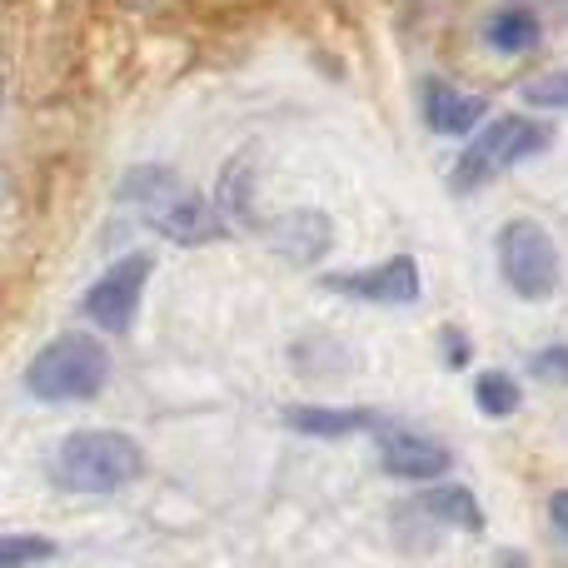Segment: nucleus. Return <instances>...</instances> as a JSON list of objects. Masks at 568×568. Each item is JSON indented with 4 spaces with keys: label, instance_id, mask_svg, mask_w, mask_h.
Instances as JSON below:
<instances>
[{
    "label": "nucleus",
    "instance_id": "nucleus-1",
    "mask_svg": "<svg viewBox=\"0 0 568 568\" xmlns=\"http://www.w3.org/2000/svg\"><path fill=\"white\" fill-rule=\"evenodd\" d=\"M120 200L135 205L140 215H145V225L160 230L165 240H175V245H205V240L225 235V220H220L225 210L210 205L200 190L180 185V175H170V170H160V165L130 170V175L120 180Z\"/></svg>",
    "mask_w": 568,
    "mask_h": 568
},
{
    "label": "nucleus",
    "instance_id": "nucleus-2",
    "mask_svg": "<svg viewBox=\"0 0 568 568\" xmlns=\"http://www.w3.org/2000/svg\"><path fill=\"white\" fill-rule=\"evenodd\" d=\"M140 469H145V449L120 429H80L60 439L50 459V479L65 494H115L135 484Z\"/></svg>",
    "mask_w": 568,
    "mask_h": 568
},
{
    "label": "nucleus",
    "instance_id": "nucleus-3",
    "mask_svg": "<svg viewBox=\"0 0 568 568\" xmlns=\"http://www.w3.org/2000/svg\"><path fill=\"white\" fill-rule=\"evenodd\" d=\"M110 379V354L95 334H60L45 349L30 359L26 369V389L45 404H75V399H95Z\"/></svg>",
    "mask_w": 568,
    "mask_h": 568
},
{
    "label": "nucleus",
    "instance_id": "nucleus-4",
    "mask_svg": "<svg viewBox=\"0 0 568 568\" xmlns=\"http://www.w3.org/2000/svg\"><path fill=\"white\" fill-rule=\"evenodd\" d=\"M554 130L544 125V120H529V115H499L484 135L469 140V150L459 155V165H454V180L449 185L459 190V195H469V190H479L484 180H494L499 170H514L519 160L539 155L544 145H549Z\"/></svg>",
    "mask_w": 568,
    "mask_h": 568
},
{
    "label": "nucleus",
    "instance_id": "nucleus-5",
    "mask_svg": "<svg viewBox=\"0 0 568 568\" xmlns=\"http://www.w3.org/2000/svg\"><path fill=\"white\" fill-rule=\"evenodd\" d=\"M499 270L519 300H549L559 290V245L534 220H509L499 230Z\"/></svg>",
    "mask_w": 568,
    "mask_h": 568
},
{
    "label": "nucleus",
    "instance_id": "nucleus-6",
    "mask_svg": "<svg viewBox=\"0 0 568 568\" xmlns=\"http://www.w3.org/2000/svg\"><path fill=\"white\" fill-rule=\"evenodd\" d=\"M155 275V255H125L105 270L95 284L85 290V314L100 324L105 334H125L135 324L140 310V294H145V280Z\"/></svg>",
    "mask_w": 568,
    "mask_h": 568
},
{
    "label": "nucleus",
    "instance_id": "nucleus-7",
    "mask_svg": "<svg viewBox=\"0 0 568 568\" xmlns=\"http://www.w3.org/2000/svg\"><path fill=\"white\" fill-rule=\"evenodd\" d=\"M329 294H354V300H369V304H414L424 294L419 265L409 255H394L374 270H354V275H329L324 280Z\"/></svg>",
    "mask_w": 568,
    "mask_h": 568
},
{
    "label": "nucleus",
    "instance_id": "nucleus-8",
    "mask_svg": "<svg viewBox=\"0 0 568 568\" xmlns=\"http://www.w3.org/2000/svg\"><path fill=\"white\" fill-rule=\"evenodd\" d=\"M374 434H379V464L394 474V479H439L444 469H449V449H444L439 439H424V434L414 429H394V424H374Z\"/></svg>",
    "mask_w": 568,
    "mask_h": 568
},
{
    "label": "nucleus",
    "instance_id": "nucleus-9",
    "mask_svg": "<svg viewBox=\"0 0 568 568\" xmlns=\"http://www.w3.org/2000/svg\"><path fill=\"white\" fill-rule=\"evenodd\" d=\"M424 95V125L444 140H459V135H474V125L484 120V100L479 95H464V90L444 85V80H424L419 85Z\"/></svg>",
    "mask_w": 568,
    "mask_h": 568
},
{
    "label": "nucleus",
    "instance_id": "nucleus-10",
    "mask_svg": "<svg viewBox=\"0 0 568 568\" xmlns=\"http://www.w3.org/2000/svg\"><path fill=\"white\" fill-rule=\"evenodd\" d=\"M284 424L300 434H314V439H344V434H359L374 429L379 414L374 409H324V404H294L284 409Z\"/></svg>",
    "mask_w": 568,
    "mask_h": 568
},
{
    "label": "nucleus",
    "instance_id": "nucleus-11",
    "mask_svg": "<svg viewBox=\"0 0 568 568\" xmlns=\"http://www.w3.org/2000/svg\"><path fill=\"white\" fill-rule=\"evenodd\" d=\"M324 245H329V220L320 210H294L275 225V250L290 260H314L324 255Z\"/></svg>",
    "mask_w": 568,
    "mask_h": 568
},
{
    "label": "nucleus",
    "instance_id": "nucleus-12",
    "mask_svg": "<svg viewBox=\"0 0 568 568\" xmlns=\"http://www.w3.org/2000/svg\"><path fill=\"white\" fill-rule=\"evenodd\" d=\"M419 504H424V514H429V519H439V524H454V529H469V534L484 529L479 499H474L464 484H444V489L419 494Z\"/></svg>",
    "mask_w": 568,
    "mask_h": 568
},
{
    "label": "nucleus",
    "instance_id": "nucleus-13",
    "mask_svg": "<svg viewBox=\"0 0 568 568\" xmlns=\"http://www.w3.org/2000/svg\"><path fill=\"white\" fill-rule=\"evenodd\" d=\"M484 36H489L494 50H504V55H519V50L539 45V20H534L529 10H499V16L484 26Z\"/></svg>",
    "mask_w": 568,
    "mask_h": 568
},
{
    "label": "nucleus",
    "instance_id": "nucleus-14",
    "mask_svg": "<svg viewBox=\"0 0 568 568\" xmlns=\"http://www.w3.org/2000/svg\"><path fill=\"white\" fill-rule=\"evenodd\" d=\"M519 399H524L519 384L499 369L479 374V384H474V404H479V414H489V419H509V414L519 409Z\"/></svg>",
    "mask_w": 568,
    "mask_h": 568
},
{
    "label": "nucleus",
    "instance_id": "nucleus-15",
    "mask_svg": "<svg viewBox=\"0 0 568 568\" xmlns=\"http://www.w3.org/2000/svg\"><path fill=\"white\" fill-rule=\"evenodd\" d=\"M55 544L36 534H0V564H50Z\"/></svg>",
    "mask_w": 568,
    "mask_h": 568
},
{
    "label": "nucleus",
    "instance_id": "nucleus-16",
    "mask_svg": "<svg viewBox=\"0 0 568 568\" xmlns=\"http://www.w3.org/2000/svg\"><path fill=\"white\" fill-rule=\"evenodd\" d=\"M524 100L539 110H564L568 105V70H549V75L529 80V85H524Z\"/></svg>",
    "mask_w": 568,
    "mask_h": 568
},
{
    "label": "nucleus",
    "instance_id": "nucleus-17",
    "mask_svg": "<svg viewBox=\"0 0 568 568\" xmlns=\"http://www.w3.org/2000/svg\"><path fill=\"white\" fill-rule=\"evenodd\" d=\"M534 374L549 384H568V349L559 344V349H539L534 354Z\"/></svg>",
    "mask_w": 568,
    "mask_h": 568
},
{
    "label": "nucleus",
    "instance_id": "nucleus-18",
    "mask_svg": "<svg viewBox=\"0 0 568 568\" xmlns=\"http://www.w3.org/2000/svg\"><path fill=\"white\" fill-rule=\"evenodd\" d=\"M464 359H469V339H464L459 329H444V364H454V369H459Z\"/></svg>",
    "mask_w": 568,
    "mask_h": 568
},
{
    "label": "nucleus",
    "instance_id": "nucleus-19",
    "mask_svg": "<svg viewBox=\"0 0 568 568\" xmlns=\"http://www.w3.org/2000/svg\"><path fill=\"white\" fill-rule=\"evenodd\" d=\"M549 519H554V529H559L564 539H568V489H559V494L549 499Z\"/></svg>",
    "mask_w": 568,
    "mask_h": 568
}]
</instances>
